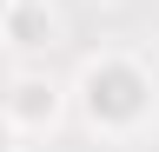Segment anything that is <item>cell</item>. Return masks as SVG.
I'll return each instance as SVG.
<instances>
[{
    "label": "cell",
    "mask_w": 159,
    "mask_h": 152,
    "mask_svg": "<svg viewBox=\"0 0 159 152\" xmlns=\"http://www.w3.org/2000/svg\"><path fill=\"white\" fill-rule=\"evenodd\" d=\"M66 112H80V126L93 139L126 145L159 119V73L126 46H99L80 60V73L66 80Z\"/></svg>",
    "instance_id": "cell-1"
},
{
    "label": "cell",
    "mask_w": 159,
    "mask_h": 152,
    "mask_svg": "<svg viewBox=\"0 0 159 152\" xmlns=\"http://www.w3.org/2000/svg\"><path fill=\"white\" fill-rule=\"evenodd\" d=\"M0 152H20V132H13L7 119H0Z\"/></svg>",
    "instance_id": "cell-4"
},
{
    "label": "cell",
    "mask_w": 159,
    "mask_h": 152,
    "mask_svg": "<svg viewBox=\"0 0 159 152\" xmlns=\"http://www.w3.org/2000/svg\"><path fill=\"white\" fill-rule=\"evenodd\" d=\"M7 60H13V53H7V40H0V66H7Z\"/></svg>",
    "instance_id": "cell-5"
},
{
    "label": "cell",
    "mask_w": 159,
    "mask_h": 152,
    "mask_svg": "<svg viewBox=\"0 0 159 152\" xmlns=\"http://www.w3.org/2000/svg\"><path fill=\"white\" fill-rule=\"evenodd\" d=\"M0 40H7V53L40 60V53H53L60 40H66V20H60L53 0H13V7L0 13Z\"/></svg>",
    "instance_id": "cell-3"
},
{
    "label": "cell",
    "mask_w": 159,
    "mask_h": 152,
    "mask_svg": "<svg viewBox=\"0 0 159 152\" xmlns=\"http://www.w3.org/2000/svg\"><path fill=\"white\" fill-rule=\"evenodd\" d=\"M7 7H13V0H0V13H7Z\"/></svg>",
    "instance_id": "cell-6"
},
{
    "label": "cell",
    "mask_w": 159,
    "mask_h": 152,
    "mask_svg": "<svg viewBox=\"0 0 159 152\" xmlns=\"http://www.w3.org/2000/svg\"><path fill=\"white\" fill-rule=\"evenodd\" d=\"M0 119H7L20 139L60 132L66 126V80H53L47 66H13L7 86H0Z\"/></svg>",
    "instance_id": "cell-2"
}]
</instances>
